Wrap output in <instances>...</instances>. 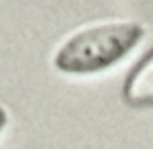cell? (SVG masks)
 Listing matches in <instances>:
<instances>
[{
  "label": "cell",
  "mask_w": 153,
  "mask_h": 149,
  "mask_svg": "<svg viewBox=\"0 0 153 149\" xmlns=\"http://www.w3.org/2000/svg\"><path fill=\"white\" fill-rule=\"evenodd\" d=\"M126 99L134 105L153 103V52L130 74L126 83Z\"/></svg>",
  "instance_id": "obj_2"
},
{
  "label": "cell",
  "mask_w": 153,
  "mask_h": 149,
  "mask_svg": "<svg viewBox=\"0 0 153 149\" xmlns=\"http://www.w3.org/2000/svg\"><path fill=\"white\" fill-rule=\"evenodd\" d=\"M142 35L132 21H103L76 31L58 49L56 68L64 72H95L122 58Z\"/></svg>",
  "instance_id": "obj_1"
},
{
  "label": "cell",
  "mask_w": 153,
  "mask_h": 149,
  "mask_svg": "<svg viewBox=\"0 0 153 149\" xmlns=\"http://www.w3.org/2000/svg\"><path fill=\"white\" fill-rule=\"evenodd\" d=\"M4 122H6V114H4V108H0V128L4 126Z\"/></svg>",
  "instance_id": "obj_3"
}]
</instances>
